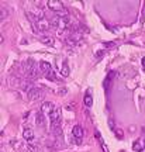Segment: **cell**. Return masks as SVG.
I'll list each match as a JSON object with an SVG mask.
<instances>
[{
    "label": "cell",
    "instance_id": "obj_1",
    "mask_svg": "<svg viewBox=\"0 0 145 152\" xmlns=\"http://www.w3.org/2000/svg\"><path fill=\"white\" fill-rule=\"evenodd\" d=\"M23 68H24L25 75H27L28 79H35V77H38L37 63L34 62L32 59H27V61H24V62H23Z\"/></svg>",
    "mask_w": 145,
    "mask_h": 152
},
{
    "label": "cell",
    "instance_id": "obj_2",
    "mask_svg": "<svg viewBox=\"0 0 145 152\" xmlns=\"http://www.w3.org/2000/svg\"><path fill=\"white\" fill-rule=\"evenodd\" d=\"M27 96H28V99L31 101H35V100H41L42 97H44V92L41 90L39 87H32L28 93H27Z\"/></svg>",
    "mask_w": 145,
    "mask_h": 152
},
{
    "label": "cell",
    "instance_id": "obj_3",
    "mask_svg": "<svg viewBox=\"0 0 145 152\" xmlns=\"http://www.w3.org/2000/svg\"><path fill=\"white\" fill-rule=\"evenodd\" d=\"M47 6H48L50 10L55 11V14L59 13V11H62V10H65L63 6H62V3H61V1H58V0H50V1L47 3Z\"/></svg>",
    "mask_w": 145,
    "mask_h": 152
},
{
    "label": "cell",
    "instance_id": "obj_4",
    "mask_svg": "<svg viewBox=\"0 0 145 152\" xmlns=\"http://www.w3.org/2000/svg\"><path fill=\"white\" fill-rule=\"evenodd\" d=\"M54 107H55V106H54L51 101H44V103H42V106H41V110H39V111L44 114L45 117H50L51 113H52V110H54Z\"/></svg>",
    "mask_w": 145,
    "mask_h": 152
},
{
    "label": "cell",
    "instance_id": "obj_5",
    "mask_svg": "<svg viewBox=\"0 0 145 152\" xmlns=\"http://www.w3.org/2000/svg\"><path fill=\"white\" fill-rule=\"evenodd\" d=\"M35 27H37V28H39V30H42V31H47V30H50L51 23H50V21H48L47 19H39V20L37 21ZM37 28H35V30H37Z\"/></svg>",
    "mask_w": 145,
    "mask_h": 152
},
{
    "label": "cell",
    "instance_id": "obj_6",
    "mask_svg": "<svg viewBox=\"0 0 145 152\" xmlns=\"http://www.w3.org/2000/svg\"><path fill=\"white\" fill-rule=\"evenodd\" d=\"M50 120H51V123L61 121V110H59V107H54V110H52V113L50 115Z\"/></svg>",
    "mask_w": 145,
    "mask_h": 152
},
{
    "label": "cell",
    "instance_id": "obj_7",
    "mask_svg": "<svg viewBox=\"0 0 145 152\" xmlns=\"http://www.w3.org/2000/svg\"><path fill=\"white\" fill-rule=\"evenodd\" d=\"M116 76V72H108V75L106 76V79H104V83H103V87L106 92H108V87H110V83L113 80V77Z\"/></svg>",
    "mask_w": 145,
    "mask_h": 152
},
{
    "label": "cell",
    "instance_id": "obj_8",
    "mask_svg": "<svg viewBox=\"0 0 145 152\" xmlns=\"http://www.w3.org/2000/svg\"><path fill=\"white\" fill-rule=\"evenodd\" d=\"M39 69L44 72L45 75H48L50 72H52V68H51V63L47 62V61H41L39 62Z\"/></svg>",
    "mask_w": 145,
    "mask_h": 152
},
{
    "label": "cell",
    "instance_id": "obj_9",
    "mask_svg": "<svg viewBox=\"0 0 145 152\" xmlns=\"http://www.w3.org/2000/svg\"><path fill=\"white\" fill-rule=\"evenodd\" d=\"M72 134H73V137L76 139H82L83 137V130L80 125H75L73 127V130H72Z\"/></svg>",
    "mask_w": 145,
    "mask_h": 152
},
{
    "label": "cell",
    "instance_id": "obj_10",
    "mask_svg": "<svg viewBox=\"0 0 145 152\" xmlns=\"http://www.w3.org/2000/svg\"><path fill=\"white\" fill-rule=\"evenodd\" d=\"M35 124L37 125H44L45 124V115L41 111H38L37 115H35Z\"/></svg>",
    "mask_w": 145,
    "mask_h": 152
},
{
    "label": "cell",
    "instance_id": "obj_11",
    "mask_svg": "<svg viewBox=\"0 0 145 152\" xmlns=\"http://www.w3.org/2000/svg\"><path fill=\"white\" fill-rule=\"evenodd\" d=\"M23 135H24L25 141H31V139H34V131H32L31 128H25L24 131H23Z\"/></svg>",
    "mask_w": 145,
    "mask_h": 152
},
{
    "label": "cell",
    "instance_id": "obj_12",
    "mask_svg": "<svg viewBox=\"0 0 145 152\" xmlns=\"http://www.w3.org/2000/svg\"><path fill=\"white\" fill-rule=\"evenodd\" d=\"M83 101H85V104H86L88 107H92V106H93V97L90 96V93H88V95L85 96Z\"/></svg>",
    "mask_w": 145,
    "mask_h": 152
},
{
    "label": "cell",
    "instance_id": "obj_13",
    "mask_svg": "<svg viewBox=\"0 0 145 152\" xmlns=\"http://www.w3.org/2000/svg\"><path fill=\"white\" fill-rule=\"evenodd\" d=\"M61 73H62L63 77L69 76V68H68V63H66V61H65V62H63V65H62V70H61Z\"/></svg>",
    "mask_w": 145,
    "mask_h": 152
},
{
    "label": "cell",
    "instance_id": "obj_14",
    "mask_svg": "<svg viewBox=\"0 0 145 152\" xmlns=\"http://www.w3.org/2000/svg\"><path fill=\"white\" fill-rule=\"evenodd\" d=\"M41 42L44 45H50L51 47V45H54V39L51 37H41Z\"/></svg>",
    "mask_w": 145,
    "mask_h": 152
},
{
    "label": "cell",
    "instance_id": "obj_15",
    "mask_svg": "<svg viewBox=\"0 0 145 152\" xmlns=\"http://www.w3.org/2000/svg\"><path fill=\"white\" fill-rule=\"evenodd\" d=\"M0 19H1V20L7 19V10L4 9V7H1V11H0Z\"/></svg>",
    "mask_w": 145,
    "mask_h": 152
},
{
    "label": "cell",
    "instance_id": "obj_16",
    "mask_svg": "<svg viewBox=\"0 0 145 152\" xmlns=\"http://www.w3.org/2000/svg\"><path fill=\"white\" fill-rule=\"evenodd\" d=\"M27 151L28 152H38V149L34 145H27Z\"/></svg>",
    "mask_w": 145,
    "mask_h": 152
},
{
    "label": "cell",
    "instance_id": "obj_17",
    "mask_svg": "<svg viewBox=\"0 0 145 152\" xmlns=\"http://www.w3.org/2000/svg\"><path fill=\"white\" fill-rule=\"evenodd\" d=\"M108 127H110V128H111V130H116V127H114V120L113 118H108Z\"/></svg>",
    "mask_w": 145,
    "mask_h": 152
},
{
    "label": "cell",
    "instance_id": "obj_18",
    "mask_svg": "<svg viewBox=\"0 0 145 152\" xmlns=\"http://www.w3.org/2000/svg\"><path fill=\"white\" fill-rule=\"evenodd\" d=\"M114 131H116V134H117L118 138H123V131H121V130H114Z\"/></svg>",
    "mask_w": 145,
    "mask_h": 152
},
{
    "label": "cell",
    "instance_id": "obj_19",
    "mask_svg": "<svg viewBox=\"0 0 145 152\" xmlns=\"http://www.w3.org/2000/svg\"><path fill=\"white\" fill-rule=\"evenodd\" d=\"M101 149H103L104 152H108V148H107V145H106L104 142H101Z\"/></svg>",
    "mask_w": 145,
    "mask_h": 152
},
{
    "label": "cell",
    "instance_id": "obj_20",
    "mask_svg": "<svg viewBox=\"0 0 145 152\" xmlns=\"http://www.w3.org/2000/svg\"><path fill=\"white\" fill-rule=\"evenodd\" d=\"M133 148H134V149H135V151H137V149H138V151H139V149H141V146H139V144H138V142H134Z\"/></svg>",
    "mask_w": 145,
    "mask_h": 152
},
{
    "label": "cell",
    "instance_id": "obj_21",
    "mask_svg": "<svg viewBox=\"0 0 145 152\" xmlns=\"http://www.w3.org/2000/svg\"><path fill=\"white\" fill-rule=\"evenodd\" d=\"M103 54H104V51H99V52L96 54V57H97V58H100L101 55H103Z\"/></svg>",
    "mask_w": 145,
    "mask_h": 152
},
{
    "label": "cell",
    "instance_id": "obj_22",
    "mask_svg": "<svg viewBox=\"0 0 145 152\" xmlns=\"http://www.w3.org/2000/svg\"><path fill=\"white\" fill-rule=\"evenodd\" d=\"M65 93H66V89H61L59 90V95H65Z\"/></svg>",
    "mask_w": 145,
    "mask_h": 152
},
{
    "label": "cell",
    "instance_id": "obj_23",
    "mask_svg": "<svg viewBox=\"0 0 145 152\" xmlns=\"http://www.w3.org/2000/svg\"><path fill=\"white\" fill-rule=\"evenodd\" d=\"M113 45V42H107V44H104V47H111Z\"/></svg>",
    "mask_w": 145,
    "mask_h": 152
},
{
    "label": "cell",
    "instance_id": "obj_24",
    "mask_svg": "<svg viewBox=\"0 0 145 152\" xmlns=\"http://www.w3.org/2000/svg\"><path fill=\"white\" fill-rule=\"evenodd\" d=\"M142 66L145 68V58H142Z\"/></svg>",
    "mask_w": 145,
    "mask_h": 152
},
{
    "label": "cell",
    "instance_id": "obj_25",
    "mask_svg": "<svg viewBox=\"0 0 145 152\" xmlns=\"http://www.w3.org/2000/svg\"><path fill=\"white\" fill-rule=\"evenodd\" d=\"M142 19H145V7H144V11H142Z\"/></svg>",
    "mask_w": 145,
    "mask_h": 152
},
{
    "label": "cell",
    "instance_id": "obj_26",
    "mask_svg": "<svg viewBox=\"0 0 145 152\" xmlns=\"http://www.w3.org/2000/svg\"><path fill=\"white\" fill-rule=\"evenodd\" d=\"M138 152H145V148H141V149H139Z\"/></svg>",
    "mask_w": 145,
    "mask_h": 152
}]
</instances>
